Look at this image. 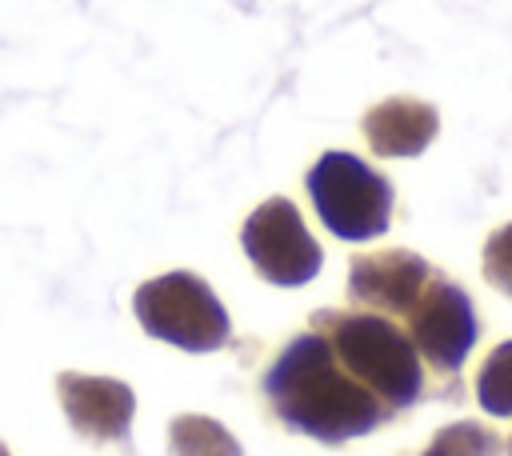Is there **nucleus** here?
<instances>
[{"instance_id": "f257e3e1", "label": "nucleus", "mask_w": 512, "mask_h": 456, "mask_svg": "<svg viewBox=\"0 0 512 456\" xmlns=\"http://www.w3.org/2000/svg\"><path fill=\"white\" fill-rule=\"evenodd\" d=\"M268 392L276 396V408L288 424L328 444L372 432L384 416L380 396L368 392L360 380L344 376L320 336H300L280 356Z\"/></svg>"}, {"instance_id": "f03ea898", "label": "nucleus", "mask_w": 512, "mask_h": 456, "mask_svg": "<svg viewBox=\"0 0 512 456\" xmlns=\"http://www.w3.org/2000/svg\"><path fill=\"white\" fill-rule=\"evenodd\" d=\"M328 320L336 324L332 344L340 360L368 392H376L392 408H408L420 396L424 384L420 356L400 328H392L380 316H328Z\"/></svg>"}, {"instance_id": "7ed1b4c3", "label": "nucleus", "mask_w": 512, "mask_h": 456, "mask_svg": "<svg viewBox=\"0 0 512 456\" xmlns=\"http://www.w3.org/2000/svg\"><path fill=\"white\" fill-rule=\"evenodd\" d=\"M308 192L320 220L344 240H368L388 228L392 188L380 172L348 152H328L308 172Z\"/></svg>"}, {"instance_id": "20e7f679", "label": "nucleus", "mask_w": 512, "mask_h": 456, "mask_svg": "<svg viewBox=\"0 0 512 456\" xmlns=\"http://www.w3.org/2000/svg\"><path fill=\"white\" fill-rule=\"evenodd\" d=\"M136 316L152 336H164L180 348L208 352L228 336V316L208 292L204 280L188 272L160 276L136 292Z\"/></svg>"}, {"instance_id": "39448f33", "label": "nucleus", "mask_w": 512, "mask_h": 456, "mask_svg": "<svg viewBox=\"0 0 512 456\" xmlns=\"http://www.w3.org/2000/svg\"><path fill=\"white\" fill-rule=\"evenodd\" d=\"M244 248L272 284H304L320 268V244L304 232L288 200H268L252 212L244 228Z\"/></svg>"}, {"instance_id": "423d86ee", "label": "nucleus", "mask_w": 512, "mask_h": 456, "mask_svg": "<svg viewBox=\"0 0 512 456\" xmlns=\"http://www.w3.org/2000/svg\"><path fill=\"white\" fill-rule=\"evenodd\" d=\"M408 316H412L416 352L440 372H456L464 364V356L472 352L476 336H480L468 292L448 284V280H436V276H432V284L424 288V296L416 300V308Z\"/></svg>"}, {"instance_id": "0eeeda50", "label": "nucleus", "mask_w": 512, "mask_h": 456, "mask_svg": "<svg viewBox=\"0 0 512 456\" xmlns=\"http://www.w3.org/2000/svg\"><path fill=\"white\" fill-rule=\"evenodd\" d=\"M428 284H432V268L420 256L400 252V248L352 260V276H348V288L356 300L388 308V312H412Z\"/></svg>"}, {"instance_id": "6e6552de", "label": "nucleus", "mask_w": 512, "mask_h": 456, "mask_svg": "<svg viewBox=\"0 0 512 456\" xmlns=\"http://www.w3.org/2000/svg\"><path fill=\"white\" fill-rule=\"evenodd\" d=\"M60 400L72 424L84 436L96 440H116L128 432L132 420V392L116 380H96V376H60Z\"/></svg>"}, {"instance_id": "1a4fd4ad", "label": "nucleus", "mask_w": 512, "mask_h": 456, "mask_svg": "<svg viewBox=\"0 0 512 456\" xmlns=\"http://www.w3.org/2000/svg\"><path fill=\"white\" fill-rule=\"evenodd\" d=\"M436 128V108L408 96H392L364 116V136L376 156H416L432 144Z\"/></svg>"}, {"instance_id": "9d476101", "label": "nucleus", "mask_w": 512, "mask_h": 456, "mask_svg": "<svg viewBox=\"0 0 512 456\" xmlns=\"http://www.w3.org/2000/svg\"><path fill=\"white\" fill-rule=\"evenodd\" d=\"M476 400L488 416H512V340L496 344L476 372Z\"/></svg>"}, {"instance_id": "9b49d317", "label": "nucleus", "mask_w": 512, "mask_h": 456, "mask_svg": "<svg viewBox=\"0 0 512 456\" xmlns=\"http://www.w3.org/2000/svg\"><path fill=\"white\" fill-rule=\"evenodd\" d=\"M176 456H240V444L208 416H180L172 424Z\"/></svg>"}, {"instance_id": "f8f14e48", "label": "nucleus", "mask_w": 512, "mask_h": 456, "mask_svg": "<svg viewBox=\"0 0 512 456\" xmlns=\"http://www.w3.org/2000/svg\"><path fill=\"white\" fill-rule=\"evenodd\" d=\"M496 452H500L496 432H488L484 424L460 420V424L440 428L424 456H496Z\"/></svg>"}, {"instance_id": "ddd939ff", "label": "nucleus", "mask_w": 512, "mask_h": 456, "mask_svg": "<svg viewBox=\"0 0 512 456\" xmlns=\"http://www.w3.org/2000/svg\"><path fill=\"white\" fill-rule=\"evenodd\" d=\"M484 280L512 296V224L496 228L484 244Z\"/></svg>"}, {"instance_id": "4468645a", "label": "nucleus", "mask_w": 512, "mask_h": 456, "mask_svg": "<svg viewBox=\"0 0 512 456\" xmlns=\"http://www.w3.org/2000/svg\"><path fill=\"white\" fill-rule=\"evenodd\" d=\"M0 456H8V452H4V444H0Z\"/></svg>"}, {"instance_id": "2eb2a0df", "label": "nucleus", "mask_w": 512, "mask_h": 456, "mask_svg": "<svg viewBox=\"0 0 512 456\" xmlns=\"http://www.w3.org/2000/svg\"><path fill=\"white\" fill-rule=\"evenodd\" d=\"M508 452H512V444H508Z\"/></svg>"}]
</instances>
